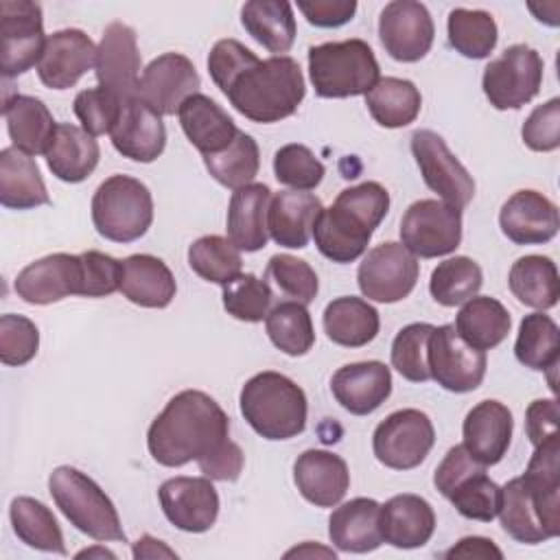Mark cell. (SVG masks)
I'll use <instances>...</instances> for the list:
<instances>
[{"label": "cell", "instance_id": "1", "mask_svg": "<svg viewBox=\"0 0 560 560\" xmlns=\"http://www.w3.org/2000/svg\"><path fill=\"white\" fill-rule=\"evenodd\" d=\"M208 72L230 105L252 122H278L298 112L306 85L293 57L258 59L236 39H219L208 55Z\"/></svg>", "mask_w": 560, "mask_h": 560}, {"label": "cell", "instance_id": "2", "mask_svg": "<svg viewBox=\"0 0 560 560\" xmlns=\"http://www.w3.org/2000/svg\"><path fill=\"white\" fill-rule=\"evenodd\" d=\"M497 516L508 536L536 545L560 534V438L553 435L538 446L521 477L501 488Z\"/></svg>", "mask_w": 560, "mask_h": 560}, {"label": "cell", "instance_id": "3", "mask_svg": "<svg viewBox=\"0 0 560 560\" xmlns=\"http://www.w3.org/2000/svg\"><path fill=\"white\" fill-rule=\"evenodd\" d=\"M230 438V418L221 405L199 389L175 394L147 431L151 457L168 468L199 462Z\"/></svg>", "mask_w": 560, "mask_h": 560}, {"label": "cell", "instance_id": "4", "mask_svg": "<svg viewBox=\"0 0 560 560\" xmlns=\"http://www.w3.org/2000/svg\"><path fill=\"white\" fill-rule=\"evenodd\" d=\"M389 210V192L378 182H363L341 190L315 221L313 238L319 254L346 265L363 256L374 230Z\"/></svg>", "mask_w": 560, "mask_h": 560}, {"label": "cell", "instance_id": "5", "mask_svg": "<svg viewBox=\"0 0 560 560\" xmlns=\"http://www.w3.org/2000/svg\"><path fill=\"white\" fill-rule=\"evenodd\" d=\"M241 413L265 440H289L306 427V394L280 372H258L241 389Z\"/></svg>", "mask_w": 560, "mask_h": 560}, {"label": "cell", "instance_id": "6", "mask_svg": "<svg viewBox=\"0 0 560 560\" xmlns=\"http://www.w3.org/2000/svg\"><path fill=\"white\" fill-rule=\"evenodd\" d=\"M378 61L363 39L326 42L308 48V77L322 98L368 94L378 81Z\"/></svg>", "mask_w": 560, "mask_h": 560}, {"label": "cell", "instance_id": "7", "mask_svg": "<svg viewBox=\"0 0 560 560\" xmlns=\"http://www.w3.org/2000/svg\"><path fill=\"white\" fill-rule=\"evenodd\" d=\"M48 490L55 505L81 534L94 540H127L112 499L79 468L57 466L48 477Z\"/></svg>", "mask_w": 560, "mask_h": 560}, {"label": "cell", "instance_id": "8", "mask_svg": "<svg viewBox=\"0 0 560 560\" xmlns=\"http://www.w3.org/2000/svg\"><path fill=\"white\" fill-rule=\"evenodd\" d=\"M92 223L107 241H138L153 223L151 190L129 175L107 177L92 197Z\"/></svg>", "mask_w": 560, "mask_h": 560}, {"label": "cell", "instance_id": "9", "mask_svg": "<svg viewBox=\"0 0 560 560\" xmlns=\"http://www.w3.org/2000/svg\"><path fill=\"white\" fill-rule=\"evenodd\" d=\"M433 483L464 518L490 523L499 512L501 488L486 475V466L479 464L464 444L448 448L435 468Z\"/></svg>", "mask_w": 560, "mask_h": 560}, {"label": "cell", "instance_id": "10", "mask_svg": "<svg viewBox=\"0 0 560 560\" xmlns=\"http://www.w3.org/2000/svg\"><path fill=\"white\" fill-rule=\"evenodd\" d=\"M542 70L545 63L538 50L514 44L483 68V94L494 109H518L538 94Z\"/></svg>", "mask_w": 560, "mask_h": 560}, {"label": "cell", "instance_id": "11", "mask_svg": "<svg viewBox=\"0 0 560 560\" xmlns=\"http://www.w3.org/2000/svg\"><path fill=\"white\" fill-rule=\"evenodd\" d=\"M435 442L431 418L420 409H398L389 413L372 435L374 457L394 470L420 466Z\"/></svg>", "mask_w": 560, "mask_h": 560}, {"label": "cell", "instance_id": "12", "mask_svg": "<svg viewBox=\"0 0 560 560\" xmlns=\"http://www.w3.org/2000/svg\"><path fill=\"white\" fill-rule=\"evenodd\" d=\"M400 243L418 258H438L462 243V210L438 199L413 201L400 219Z\"/></svg>", "mask_w": 560, "mask_h": 560}, {"label": "cell", "instance_id": "13", "mask_svg": "<svg viewBox=\"0 0 560 560\" xmlns=\"http://www.w3.org/2000/svg\"><path fill=\"white\" fill-rule=\"evenodd\" d=\"M0 35H2L0 68L4 79L24 74L33 66H37L48 39L44 35L42 7L28 0H2Z\"/></svg>", "mask_w": 560, "mask_h": 560}, {"label": "cell", "instance_id": "14", "mask_svg": "<svg viewBox=\"0 0 560 560\" xmlns=\"http://www.w3.org/2000/svg\"><path fill=\"white\" fill-rule=\"evenodd\" d=\"M411 153L424 184L440 195V201L453 208H466L475 197V179L466 166L451 153L444 138L431 129H418L411 136Z\"/></svg>", "mask_w": 560, "mask_h": 560}, {"label": "cell", "instance_id": "15", "mask_svg": "<svg viewBox=\"0 0 560 560\" xmlns=\"http://www.w3.org/2000/svg\"><path fill=\"white\" fill-rule=\"evenodd\" d=\"M418 273L416 256L402 243L387 241L363 256L357 269V282L368 300L392 304L413 291Z\"/></svg>", "mask_w": 560, "mask_h": 560}, {"label": "cell", "instance_id": "16", "mask_svg": "<svg viewBox=\"0 0 560 560\" xmlns=\"http://www.w3.org/2000/svg\"><path fill=\"white\" fill-rule=\"evenodd\" d=\"M429 372L448 392H472L486 376V352L468 346L453 324L435 326L429 339Z\"/></svg>", "mask_w": 560, "mask_h": 560}, {"label": "cell", "instance_id": "17", "mask_svg": "<svg viewBox=\"0 0 560 560\" xmlns=\"http://www.w3.org/2000/svg\"><path fill=\"white\" fill-rule=\"evenodd\" d=\"M433 18L422 2L394 0L378 18V37L385 52L402 63L420 61L433 46Z\"/></svg>", "mask_w": 560, "mask_h": 560}, {"label": "cell", "instance_id": "18", "mask_svg": "<svg viewBox=\"0 0 560 560\" xmlns=\"http://www.w3.org/2000/svg\"><path fill=\"white\" fill-rule=\"evenodd\" d=\"M199 85L201 79L186 55L164 52L142 70L136 96L155 114L173 116Z\"/></svg>", "mask_w": 560, "mask_h": 560}, {"label": "cell", "instance_id": "19", "mask_svg": "<svg viewBox=\"0 0 560 560\" xmlns=\"http://www.w3.org/2000/svg\"><path fill=\"white\" fill-rule=\"evenodd\" d=\"M15 293L28 304H52L68 295H83L81 254H48L26 265L15 278Z\"/></svg>", "mask_w": 560, "mask_h": 560}, {"label": "cell", "instance_id": "20", "mask_svg": "<svg viewBox=\"0 0 560 560\" xmlns=\"http://www.w3.org/2000/svg\"><path fill=\"white\" fill-rule=\"evenodd\" d=\"M158 497L168 523L188 534L208 532L219 516V492L208 477L166 479Z\"/></svg>", "mask_w": 560, "mask_h": 560}, {"label": "cell", "instance_id": "21", "mask_svg": "<svg viewBox=\"0 0 560 560\" xmlns=\"http://www.w3.org/2000/svg\"><path fill=\"white\" fill-rule=\"evenodd\" d=\"M94 66L101 88L114 92L122 101L136 96L138 81L142 74L136 31L118 20L107 24L101 44L96 46Z\"/></svg>", "mask_w": 560, "mask_h": 560}, {"label": "cell", "instance_id": "22", "mask_svg": "<svg viewBox=\"0 0 560 560\" xmlns=\"http://www.w3.org/2000/svg\"><path fill=\"white\" fill-rule=\"evenodd\" d=\"M96 63V46L81 28H61L48 35L37 63L39 81L50 90H68Z\"/></svg>", "mask_w": 560, "mask_h": 560}, {"label": "cell", "instance_id": "23", "mask_svg": "<svg viewBox=\"0 0 560 560\" xmlns=\"http://www.w3.org/2000/svg\"><path fill=\"white\" fill-rule=\"evenodd\" d=\"M499 225L516 245H542L558 234V206L538 190H516L501 206Z\"/></svg>", "mask_w": 560, "mask_h": 560}, {"label": "cell", "instance_id": "24", "mask_svg": "<svg viewBox=\"0 0 560 560\" xmlns=\"http://www.w3.org/2000/svg\"><path fill=\"white\" fill-rule=\"evenodd\" d=\"M109 138L122 158L144 164L158 160L166 147V129L162 116L144 105L138 96L122 101Z\"/></svg>", "mask_w": 560, "mask_h": 560}, {"label": "cell", "instance_id": "25", "mask_svg": "<svg viewBox=\"0 0 560 560\" xmlns=\"http://www.w3.org/2000/svg\"><path fill=\"white\" fill-rule=\"evenodd\" d=\"M330 389L346 411L352 416H368L389 398L392 372L383 361L348 363L332 374Z\"/></svg>", "mask_w": 560, "mask_h": 560}, {"label": "cell", "instance_id": "26", "mask_svg": "<svg viewBox=\"0 0 560 560\" xmlns=\"http://www.w3.org/2000/svg\"><path fill=\"white\" fill-rule=\"evenodd\" d=\"M512 411L499 400L477 402L464 418V448L483 466L503 459L512 442Z\"/></svg>", "mask_w": 560, "mask_h": 560}, {"label": "cell", "instance_id": "27", "mask_svg": "<svg viewBox=\"0 0 560 560\" xmlns=\"http://www.w3.org/2000/svg\"><path fill=\"white\" fill-rule=\"evenodd\" d=\"M293 481L308 503L332 508L346 497L350 472L339 455L324 448H308L293 464Z\"/></svg>", "mask_w": 560, "mask_h": 560}, {"label": "cell", "instance_id": "28", "mask_svg": "<svg viewBox=\"0 0 560 560\" xmlns=\"http://www.w3.org/2000/svg\"><path fill=\"white\" fill-rule=\"evenodd\" d=\"M324 210L319 197L306 190H280L269 199L267 232L289 249H304L313 238V228Z\"/></svg>", "mask_w": 560, "mask_h": 560}, {"label": "cell", "instance_id": "29", "mask_svg": "<svg viewBox=\"0 0 560 560\" xmlns=\"http://www.w3.org/2000/svg\"><path fill=\"white\" fill-rule=\"evenodd\" d=\"M381 536L398 549H416L429 542L435 532V512L418 494H396L381 505Z\"/></svg>", "mask_w": 560, "mask_h": 560}, {"label": "cell", "instance_id": "30", "mask_svg": "<svg viewBox=\"0 0 560 560\" xmlns=\"http://www.w3.org/2000/svg\"><path fill=\"white\" fill-rule=\"evenodd\" d=\"M177 116L186 138L201 155L221 153L238 133V127L228 112L217 101L199 92L182 103Z\"/></svg>", "mask_w": 560, "mask_h": 560}, {"label": "cell", "instance_id": "31", "mask_svg": "<svg viewBox=\"0 0 560 560\" xmlns=\"http://www.w3.org/2000/svg\"><path fill=\"white\" fill-rule=\"evenodd\" d=\"M381 505L374 499L357 497L332 510L328 538L339 551L368 553L381 547Z\"/></svg>", "mask_w": 560, "mask_h": 560}, {"label": "cell", "instance_id": "32", "mask_svg": "<svg viewBox=\"0 0 560 560\" xmlns=\"http://www.w3.org/2000/svg\"><path fill=\"white\" fill-rule=\"evenodd\" d=\"M271 190L265 184L236 188L228 206V238L241 252H258L267 245V208Z\"/></svg>", "mask_w": 560, "mask_h": 560}, {"label": "cell", "instance_id": "33", "mask_svg": "<svg viewBox=\"0 0 560 560\" xmlns=\"http://www.w3.org/2000/svg\"><path fill=\"white\" fill-rule=\"evenodd\" d=\"M118 291L138 306L164 308L173 302L177 284L162 258L151 254H133L122 260Z\"/></svg>", "mask_w": 560, "mask_h": 560}, {"label": "cell", "instance_id": "34", "mask_svg": "<svg viewBox=\"0 0 560 560\" xmlns=\"http://www.w3.org/2000/svg\"><path fill=\"white\" fill-rule=\"evenodd\" d=\"M44 155L50 173L57 179L79 184L96 168L101 149L94 136H90L83 127L59 122Z\"/></svg>", "mask_w": 560, "mask_h": 560}, {"label": "cell", "instance_id": "35", "mask_svg": "<svg viewBox=\"0 0 560 560\" xmlns=\"http://www.w3.org/2000/svg\"><path fill=\"white\" fill-rule=\"evenodd\" d=\"M2 114L15 149L26 155L46 153L57 122L44 101L28 94H13L11 98H4Z\"/></svg>", "mask_w": 560, "mask_h": 560}, {"label": "cell", "instance_id": "36", "mask_svg": "<svg viewBox=\"0 0 560 560\" xmlns=\"http://www.w3.org/2000/svg\"><path fill=\"white\" fill-rule=\"evenodd\" d=\"M0 203L11 210H31L50 203L35 160L15 147L0 151Z\"/></svg>", "mask_w": 560, "mask_h": 560}, {"label": "cell", "instance_id": "37", "mask_svg": "<svg viewBox=\"0 0 560 560\" xmlns=\"http://www.w3.org/2000/svg\"><path fill=\"white\" fill-rule=\"evenodd\" d=\"M322 324L332 343L343 348H361L378 335L381 317L368 300L343 295L326 304Z\"/></svg>", "mask_w": 560, "mask_h": 560}, {"label": "cell", "instance_id": "38", "mask_svg": "<svg viewBox=\"0 0 560 560\" xmlns=\"http://www.w3.org/2000/svg\"><path fill=\"white\" fill-rule=\"evenodd\" d=\"M453 326L468 346L486 352L508 337L512 319L499 300L490 295H472L459 308Z\"/></svg>", "mask_w": 560, "mask_h": 560}, {"label": "cell", "instance_id": "39", "mask_svg": "<svg viewBox=\"0 0 560 560\" xmlns=\"http://www.w3.org/2000/svg\"><path fill=\"white\" fill-rule=\"evenodd\" d=\"M512 295L532 308L547 311L558 304L560 298V276L551 258L540 254L521 256L508 276Z\"/></svg>", "mask_w": 560, "mask_h": 560}, {"label": "cell", "instance_id": "40", "mask_svg": "<svg viewBox=\"0 0 560 560\" xmlns=\"http://www.w3.org/2000/svg\"><path fill=\"white\" fill-rule=\"evenodd\" d=\"M241 22L269 52H287L295 42L293 7L284 0H249L241 9Z\"/></svg>", "mask_w": 560, "mask_h": 560}, {"label": "cell", "instance_id": "41", "mask_svg": "<svg viewBox=\"0 0 560 560\" xmlns=\"http://www.w3.org/2000/svg\"><path fill=\"white\" fill-rule=\"evenodd\" d=\"M365 105L372 118L387 129L411 125L422 107L420 90L400 77L378 79L376 85L365 94Z\"/></svg>", "mask_w": 560, "mask_h": 560}, {"label": "cell", "instance_id": "42", "mask_svg": "<svg viewBox=\"0 0 560 560\" xmlns=\"http://www.w3.org/2000/svg\"><path fill=\"white\" fill-rule=\"evenodd\" d=\"M9 518L15 536L24 545L39 551L66 556L61 527L50 508H46L42 501L33 497H15L9 508Z\"/></svg>", "mask_w": 560, "mask_h": 560}, {"label": "cell", "instance_id": "43", "mask_svg": "<svg viewBox=\"0 0 560 560\" xmlns=\"http://www.w3.org/2000/svg\"><path fill=\"white\" fill-rule=\"evenodd\" d=\"M514 354L529 370H556L560 361L558 324L542 311L525 315L518 326Z\"/></svg>", "mask_w": 560, "mask_h": 560}, {"label": "cell", "instance_id": "44", "mask_svg": "<svg viewBox=\"0 0 560 560\" xmlns=\"http://www.w3.org/2000/svg\"><path fill=\"white\" fill-rule=\"evenodd\" d=\"M448 44L466 59H483L497 46V22L481 9H453L446 22Z\"/></svg>", "mask_w": 560, "mask_h": 560}, {"label": "cell", "instance_id": "45", "mask_svg": "<svg viewBox=\"0 0 560 560\" xmlns=\"http://www.w3.org/2000/svg\"><path fill=\"white\" fill-rule=\"evenodd\" d=\"M265 326L271 343L289 357H302L315 343L311 313L300 302L287 300L276 304L265 317Z\"/></svg>", "mask_w": 560, "mask_h": 560}, {"label": "cell", "instance_id": "46", "mask_svg": "<svg viewBox=\"0 0 560 560\" xmlns=\"http://www.w3.org/2000/svg\"><path fill=\"white\" fill-rule=\"evenodd\" d=\"M203 164L221 186L236 190L252 184V179L256 177L260 166V151L256 140L238 129L230 147L221 153L203 155Z\"/></svg>", "mask_w": 560, "mask_h": 560}, {"label": "cell", "instance_id": "47", "mask_svg": "<svg viewBox=\"0 0 560 560\" xmlns=\"http://www.w3.org/2000/svg\"><path fill=\"white\" fill-rule=\"evenodd\" d=\"M483 284L481 267L468 256H453L431 271L429 291L442 306H457L477 295Z\"/></svg>", "mask_w": 560, "mask_h": 560}, {"label": "cell", "instance_id": "48", "mask_svg": "<svg viewBox=\"0 0 560 560\" xmlns=\"http://www.w3.org/2000/svg\"><path fill=\"white\" fill-rule=\"evenodd\" d=\"M188 265L199 278L223 287L241 273L243 258L230 238L208 234L188 247Z\"/></svg>", "mask_w": 560, "mask_h": 560}, {"label": "cell", "instance_id": "49", "mask_svg": "<svg viewBox=\"0 0 560 560\" xmlns=\"http://www.w3.org/2000/svg\"><path fill=\"white\" fill-rule=\"evenodd\" d=\"M435 326L427 322H416L398 330L392 341V365L396 372L411 381L424 383L431 378L429 372V339Z\"/></svg>", "mask_w": 560, "mask_h": 560}, {"label": "cell", "instance_id": "50", "mask_svg": "<svg viewBox=\"0 0 560 560\" xmlns=\"http://www.w3.org/2000/svg\"><path fill=\"white\" fill-rule=\"evenodd\" d=\"M223 308L241 322H262L269 315L273 300L271 287L267 280H260L254 273H238L234 280L223 284Z\"/></svg>", "mask_w": 560, "mask_h": 560}, {"label": "cell", "instance_id": "51", "mask_svg": "<svg viewBox=\"0 0 560 560\" xmlns=\"http://www.w3.org/2000/svg\"><path fill=\"white\" fill-rule=\"evenodd\" d=\"M265 278L271 280L273 287L291 302H300L304 306L311 304L319 291L315 269L306 260L291 254L271 256Z\"/></svg>", "mask_w": 560, "mask_h": 560}, {"label": "cell", "instance_id": "52", "mask_svg": "<svg viewBox=\"0 0 560 560\" xmlns=\"http://www.w3.org/2000/svg\"><path fill=\"white\" fill-rule=\"evenodd\" d=\"M324 173L326 166L304 144H284L273 155L276 179L284 186H291L293 190H313L324 179Z\"/></svg>", "mask_w": 560, "mask_h": 560}, {"label": "cell", "instance_id": "53", "mask_svg": "<svg viewBox=\"0 0 560 560\" xmlns=\"http://www.w3.org/2000/svg\"><path fill=\"white\" fill-rule=\"evenodd\" d=\"M120 107L122 98L101 85L81 90L74 96V114L90 136L109 133L118 120Z\"/></svg>", "mask_w": 560, "mask_h": 560}, {"label": "cell", "instance_id": "54", "mask_svg": "<svg viewBox=\"0 0 560 560\" xmlns=\"http://www.w3.org/2000/svg\"><path fill=\"white\" fill-rule=\"evenodd\" d=\"M39 348L37 326L15 313L0 317V361L4 365H24L28 363Z\"/></svg>", "mask_w": 560, "mask_h": 560}, {"label": "cell", "instance_id": "55", "mask_svg": "<svg viewBox=\"0 0 560 560\" xmlns=\"http://www.w3.org/2000/svg\"><path fill=\"white\" fill-rule=\"evenodd\" d=\"M83 262V298H105L120 289L122 260L90 249L81 254Z\"/></svg>", "mask_w": 560, "mask_h": 560}, {"label": "cell", "instance_id": "56", "mask_svg": "<svg viewBox=\"0 0 560 560\" xmlns=\"http://www.w3.org/2000/svg\"><path fill=\"white\" fill-rule=\"evenodd\" d=\"M523 142L532 151H553L560 147V98H549L547 103L538 105L521 129Z\"/></svg>", "mask_w": 560, "mask_h": 560}, {"label": "cell", "instance_id": "57", "mask_svg": "<svg viewBox=\"0 0 560 560\" xmlns=\"http://www.w3.org/2000/svg\"><path fill=\"white\" fill-rule=\"evenodd\" d=\"M298 9L304 13L308 24L319 28H337L352 20L357 13L354 0H300Z\"/></svg>", "mask_w": 560, "mask_h": 560}, {"label": "cell", "instance_id": "58", "mask_svg": "<svg viewBox=\"0 0 560 560\" xmlns=\"http://www.w3.org/2000/svg\"><path fill=\"white\" fill-rule=\"evenodd\" d=\"M197 464H199V470L203 472V477H208V479L236 481L243 470V451L236 442H232L228 438L219 448H214L210 455L201 457Z\"/></svg>", "mask_w": 560, "mask_h": 560}, {"label": "cell", "instance_id": "59", "mask_svg": "<svg viewBox=\"0 0 560 560\" xmlns=\"http://www.w3.org/2000/svg\"><path fill=\"white\" fill-rule=\"evenodd\" d=\"M558 420H560V407L556 398H540L534 400L525 411V431L534 446L540 442L558 435Z\"/></svg>", "mask_w": 560, "mask_h": 560}, {"label": "cell", "instance_id": "60", "mask_svg": "<svg viewBox=\"0 0 560 560\" xmlns=\"http://www.w3.org/2000/svg\"><path fill=\"white\" fill-rule=\"evenodd\" d=\"M444 558H497L501 560L503 553L501 549L483 536H466L457 545H453L448 551H444Z\"/></svg>", "mask_w": 560, "mask_h": 560}, {"label": "cell", "instance_id": "61", "mask_svg": "<svg viewBox=\"0 0 560 560\" xmlns=\"http://www.w3.org/2000/svg\"><path fill=\"white\" fill-rule=\"evenodd\" d=\"M160 556H166V558H177V553L173 549H168L162 540L144 534L140 536L136 542H133V558H160Z\"/></svg>", "mask_w": 560, "mask_h": 560}, {"label": "cell", "instance_id": "62", "mask_svg": "<svg viewBox=\"0 0 560 560\" xmlns=\"http://www.w3.org/2000/svg\"><path fill=\"white\" fill-rule=\"evenodd\" d=\"M107 556V558H116L112 551H107V549H85V551H81V553H77V558H83V556Z\"/></svg>", "mask_w": 560, "mask_h": 560}]
</instances>
